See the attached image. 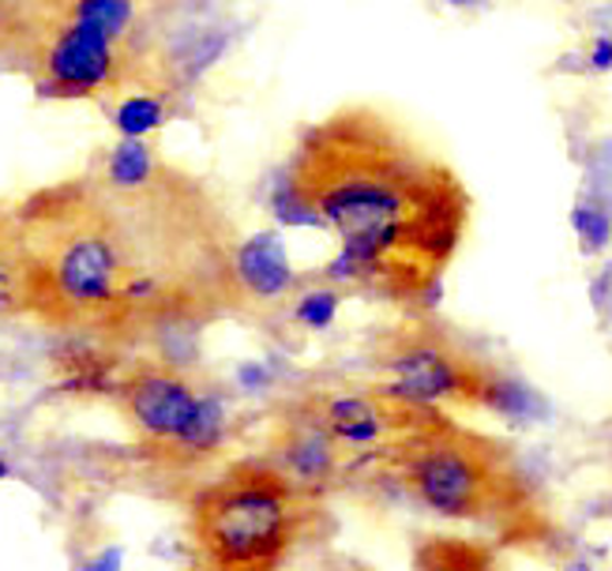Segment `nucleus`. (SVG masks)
Wrapping results in <instances>:
<instances>
[{
	"label": "nucleus",
	"mask_w": 612,
	"mask_h": 571,
	"mask_svg": "<svg viewBox=\"0 0 612 571\" xmlns=\"http://www.w3.org/2000/svg\"><path fill=\"white\" fill-rule=\"evenodd\" d=\"M106 395L117 402V413L132 429L140 451L173 467L211 459L225 440V407L219 391L181 361L151 353L117 361Z\"/></svg>",
	"instance_id": "nucleus-6"
},
{
	"label": "nucleus",
	"mask_w": 612,
	"mask_h": 571,
	"mask_svg": "<svg viewBox=\"0 0 612 571\" xmlns=\"http://www.w3.org/2000/svg\"><path fill=\"white\" fill-rule=\"evenodd\" d=\"M113 117H117V124H121V132L128 136V140H143L151 128L162 124L165 98H158V94H132V98H124L121 106H113Z\"/></svg>",
	"instance_id": "nucleus-14"
},
{
	"label": "nucleus",
	"mask_w": 612,
	"mask_h": 571,
	"mask_svg": "<svg viewBox=\"0 0 612 571\" xmlns=\"http://www.w3.org/2000/svg\"><path fill=\"white\" fill-rule=\"evenodd\" d=\"M372 365L383 372V388L421 407H459L481 410L485 388L496 365L470 353L448 331L424 320L391 328L372 347Z\"/></svg>",
	"instance_id": "nucleus-7"
},
{
	"label": "nucleus",
	"mask_w": 612,
	"mask_h": 571,
	"mask_svg": "<svg viewBox=\"0 0 612 571\" xmlns=\"http://www.w3.org/2000/svg\"><path fill=\"white\" fill-rule=\"evenodd\" d=\"M241 380H244V388H249V391H260V388H268V383H271L268 369H260V365H249V369H244Z\"/></svg>",
	"instance_id": "nucleus-16"
},
{
	"label": "nucleus",
	"mask_w": 612,
	"mask_h": 571,
	"mask_svg": "<svg viewBox=\"0 0 612 571\" xmlns=\"http://www.w3.org/2000/svg\"><path fill=\"white\" fill-rule=\"evenodd\" d=\"M184 61L158 0H0V68L42 98H170L189 76Z\"/></svg>",
	"instance_id": "nucleus-3"
},
{
	"label": "nucleus",
	"mask_w": 612,
	"mask_h": 571,
	"mask_svg": "<svg viewBox=\"0 0 612 571\" xmlns=\"http://www.w3.org/2000/svg\"><path fill=\"white\" fill-rule=\"evenodd\" d=\"M418 571H508L489 541L473 538H421L413 553Z\"/></svg>",
	"instance_id": "nucleus-10"
},
{
	"label": "nucleus",
	"mask_w": 612,
	"mask_h": 571,
	"mask_svg": "<svg viewBox=\"0 0 612 571\" xmlns=\"http://www.w3.org/2000/svg\"><path fill=\"white\" fill-rule=\"evenodd\" d=\"M8 312L91 350L128 353L244 312L230 207L147 140L0 203Z\"/></svg>",
	"instance_id": "nucleus-1"
},
{
	"label": "nucleus",
	"mask_w": 612,
	"mask_h": 571,
	"mask_svg": "<svg viewBox=\"0 0 612 571\" xmlns=\"http://www.w3.org/2000/svg\"><path fill=\"white\" fill-rule=\"evenodd\" d=\"M237 279H241L244 309H271V304L293 301V290H298V271L285 260L279 233H255L241 241Z\"/></svg>",
	"instance_id": "nucleus-9"
},
{
	"label": "nucleus",
	"mask_w": 612,
	"mask_h": 571,
	"mask_svg": "<svg viewBox=\"0 0 612 571\" xmlns=\"http://www.w3.org/2000/svg\"><path fill=\"white\" fill-rule=\"evenodd\" d=\"M590 72H612V34H598L586 53Z\"/></svg>",
	"instance_id": "nucleus-15"
},
{
	"label": "nucleus",
	"mask_w": 612,
	"mask_h": 571,
	"mask_svg": "<svg viewBox=\"0 0 612 571\" xmlns=\"http://www.w3.org/2000/svg\"><path fill=\"white\" fill-rule=\"evenodd\" d=\"M328 523L323 492L304 489L279 462H230L192 500L195 571H282Z\"/></svg>",
	"instance_id": "nucleus-5"
},
{
	"label": "nucleus",
	"mask_w": 612,
	"mask_h": 571,
	"mask_svg": "<svg viewBox=\"0 0 612 571\" xmlns=\"http://www.w3.org/2000/svg\"><path fill=\"white\" fill-rule=\"evenodd\" d=\"M568 219H571V230H575V238H579L582 256H598L612 244V211L605 203L590 200V196H579V200L571 203Z\"/></svg>",
	"instance_id": "nucleus-12"
},
{
	"label": "nucleus",
	"mask_w": 612,
	"mask_h": 571,
	"mask_svg": "<svg viewBox=\"0 0 612 571\" xmlns=\"http://www.w3.org/2000/svg\"><path fill=\"white\" fill-rule=\"evenodd\" d=\"M271 211L282 226H315L339 238L323 282L432 309L466 238L470 192L388 113L342 106L301 128L274 181Z\"/></svg>",
	"instance_id": "nucleus-2"
},
{
	"label": "nucleus",
	"mask_w": 612,
	"mask_h": 571,
	"mask_svg": "<svg viewBox=\"0 0 612 571\" xmlns=\"http://www.w3.org/2000/svg\"><path fill=\"white\" fill-rule=\"evenodd\" d=\"M339 286L331 282H320V286H309V290L293 293V320L309 331H328L334 317H339Z\"/></svg>",
	"instance_id": "nucleus-13"
},
{
	"label": "nucleus",
	"mask_w": 612,
	"mask_h": 571,
	"mask_svg": "<svg viewBox=\"0 0 612 571\" xmlns=\"http://www.w3.org/2000/svg\"><path fill=\"white\" fill-rule=\"evenodd\" d=\"M448 4H451V8H478L481 0H448Z\"/></svg>",
	"instance_id": "nucleus-17"
},
{
	"label": "nucleus",
	"mask_w": 612,
	"mask_h": 571,
	"mask_svg": "<svg viewBox=\"0 0 612 571\" xmlns=\"http://www.w3.org/2000/svg\"><path fill=\"white\" fill-rule=\"evenodd\" d=\"M268 459L279 462L285 474L301 481L304 489L323 492V497L339 485L345 467H350V455H345L339 440L320 425V418L304 407L301 395L282 402V410H274Z\"/></svg>",
	"instance_id": "nucleus-8"
},
{
	"label": "nucleus",
	"mask_w": 612,
	"mask_h": 571,
	"mask_svg": "<svg viewBox=\"0 0 612 571\" xmlns=\"http://www.w3.org/2000/svg\"><path fill=\"white\" fill-rule=\"evenodd\" d=\"M377 462L432 515L485 527L492 538L515 545H545L549 553L552 519L545 500L515 451L485 432L443 413Z\"/></svg>",
	"instance_id": "nucleus-4"
},
{
	"label": "nucleus",
	"mask_w": 612,
	"mask_h": 571,
	"mask_svg": "<svg viewBox=\"0 0 612 571\" xmlns=\"http://www.w3.org/2000/svg\"><path fill=\"white\" fill-rule=\"evenodd\" d=\"M481 410L500 413V418H511V421H538L541 413H545V399H541L530 383H522V380L496 369L489 380V388H485Z\"/></svg>",
	"instance_id": "nucleus-11"
}]
</instances>
